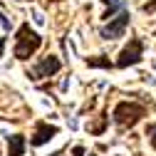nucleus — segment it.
I'll return each instance as SVG.
<instances>
[{
    "mask_svg": "<svg viewBox=\"0 0 156 156\" xmlns=\"http://www.w3.org/2000/svg\"><path fill=\"white\" fill-rule=\"evenodd\" d=\"M40 45H42V37L37 35L27 23H23L20 30H17V35H15V50H12V55L17 57V60H27V57H32L37 50H40Z\"/></svg>",
    "mask_w": 156,
    "mask_h": 156,
    "instance_id": "obj_1",
    "label": "nucleus"
},
{
    "mask_svg": "<svg viewBox=\"0 0 156 156\" xmlns=\"http://www.w3.org/2000/svg\"><path fill=\"white\" fill-rule=\"evenodd\" d=\"M144 116H146V107L144 104H139V102H119L114 107L112 119H114V124L119 129H131V126L139 124Z\"/></svg>",
    "mask_w": 156,
    "mask_h": 156,
    "instance_id": "obj_2",
    "label": "nucleus"
},
{
    "mask_svg": "<svg viewBox=\"0 0 156 156\" xmlns=\"http://www.w3.org/2000/svg\"><path fill=\"white\" fill-rule=\"evenodd\" d=\"M141 57H144V42H141V37H131L129 45L119 52V57H116L114 67H119V69L134 67V65H139V62H141Z\"/></svg>",
    "mask_w": 156,
    "mask_h": 156,
    "instance_id": "obj_3",
    "label": "nucleus"
},
{
    "mask_svg": "<svg viewBox=\"0 0 156 156\" xmlns=\"http://www.w3.org/2000/svg\"><path fill=\"white\" fill-rule=\"evenodd\" d=\"M129 17H131L129 10L119 12L114 20H109L107 25L99 27V37H102V40H116V37H122V35L126 32V27H129Z\"/></svg>",
    "mask_w": 156,
    "mask_h": 156,
    "instance_id": "obj_4",
    "label": "nucleus"
},
{
    "mask_svg": "<svg viewBox=\"0 0 156 156\" xmlns=\"http://www.w3.org/2000/svg\"><path fill=\"white\" fill-rule=\"evenodd\" d=\"M60 67H62V62H60V57H55V55H47V57H42L40 62H37L30 72H27V77L30 80H45V77H52V74H57L60 72Z\"/></svg>",
    "mask_w": 156,
    "mask_h": 156,
    "instance_id": "obj_5",
    "label": "nucleus"
},
{
    "mask_svg": "<svg viewBox=\"0 0 156 156\" xmlns=\"http://www.w3.org/2000/svg\"><path fill=\"white\" fill-rule=\"evenodd\" d=\"M57 131H60V129H57L55 124L37 122V124H35V134L30 136V144H32V146H42V144H47L50 139H55Z\"/></svg>",
    "mask_w": 156,
    "mask_h": 156,
    "instance_id": "obj_6",
    "label": "nucleus"
},
{
    "mask_svg": "<svg viewBox=\"0 0 156 156\" xmlns=\"http://www.w3.org/2000/svg\"><path fill=\"white\" fill-rule=\"evenodd\" d=\"M25 136L23 134H10L8 136V156H23L25 154Z\"/></svg>",
    "mask_w": 156,
    "mask_h": 156,
    "instance_id": "obj_7",
    "label": "nucleus"
},
{
    "mask_svg": "<svg viewBox=\"0 0 156 156\" xmlns=\"http://www.w3.org/2000/svg\"><path fill=\"white\" fill-rule=\"evenodd\" d=\"M102 3L107 5V10H104V20L109 23V20H114V15L116 12H124L126 10V0H102Z\"/></svg>",
    "mask_w": 156,
    "mask_h": 156,
    "instance_id": "obj_8",
    "label": "nucleus"
},
{
    "mask_svg": "<svg viewBox=\"0 0 156 156\" xmlns=\"http://www.w3.org/2000/svg\"><path fill=\"white\" fill-rule=\"evenodd\" d=\"M87 67H99V69H112L114 62H109L107 55H97V57H89L87 60Z\"/></svg>",
    "mask_w": 156,
    "mask_h": 156,
    "instance_id": "obj_9",
    "label": "nucleus"
},
{
    "mask_svg": "<svg viewBox=\"0 0 156 156\" xmlns=\"http://www.w3.org/2000/svg\"><path fill=\"white\" fill-rule=\"evenodd\" d=\"M104 124H107V114H99V122L92 124L89 131H92V134H102V131H104Z\"/></svg>",
    "mask_w": 156,
    "mask_h": 156,
    "instance_id": "obj_10",
    "label": "nucleus"
},
{
    "mask_svg": "<svg viewBox=\"0 0 156 156\" xmlns=\"http://www.w3.org/2000/svg\"><path fill=\"white\" fill-rule=\"evenodd\" d=\"M146 136H151V146L156 149V122L146 126Z\"/></svg>",
    "mask_w": 156,
    "mask_h": 156,
    "instance_id": "obj_11",
    "label": "nucleus"
},
{
    "mask_svg": "<svg viewBox=\"0 0 156 156\" xmlns=\"http://www.w3.org/2000/svg\"><path fill=\"white\" fill-rule=\"evenodd\" d=\"M72 156H84V146H80V144H77V146L72 149Z\"/></svg>",
    "mask_w": 156,
    "mask_h": 156,
    "instance_id": "obj_12",
    "label": "nucleus"
},
{
    "mask_svg": "<svg viewBox=\"0 0 156 156\" xmlns=\"http://www.w3.org/2000/svg\"><path fill=\"white\" fill-rule=\"evenodd\" d=\"M0 25H3L5 30H10V20H8V17H5L3 12H0Z\"/></svg>",
    "mask_w": 156,
    "mask_h": 156,
    "instance_id": "obj_13",
    "label": "nucleus"
},
{
    "mask_svg": "<svg viewBox=\"0 0 156 156\" xmlns=\"http://www.w3.org/2000/svg\"><path fill=\"white\" fill-rule=\"evenodd\" d=\"M5 42H8L5 37H0V57H3V50H5Z\"/></svg>",
    "mask_w": 156,
    "mask_h": 156,
    "instance_id": "obj_14",
    "label": "nucleus"
},
{
    "mask_svg": "<svg viewBox=\"0 0 156 156\" xmlns=\"http://www.w3.org/2000/svg\"><path fill=\"white\" fill-rule=\"evenodd\" d=\"M50 156H62V151H55V154H50Z\"/></svg>",
    "mask_w": 156,
    "mask_h": 156,
    "instance_id": "obj_15",
    "label": "nucleus"
},
{
    "mask_svg": "<svg viewBox=\"0 0 156 156\" xmlns=\"http://www.w3.org/2000/svg\"><path fill=\"white\" fill-rule=\"evenodd\" d=\"M30 3H32V0H30Z\"/></svg>",
    "mask_w": 156,
    "mask_h": 156,
    "instance_id": "obj_16",
    "label": "nucleus"
}]
</instances>
